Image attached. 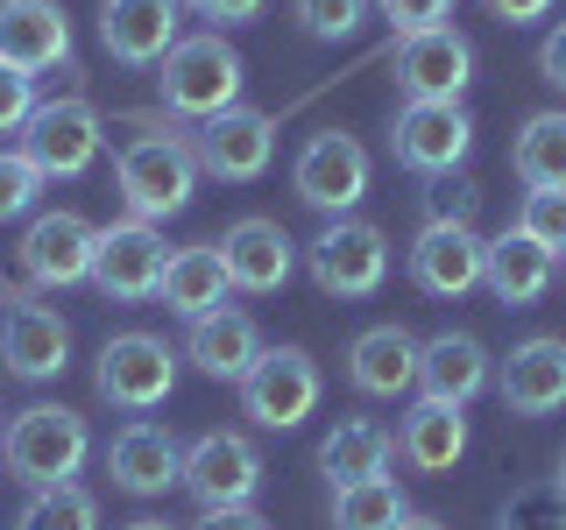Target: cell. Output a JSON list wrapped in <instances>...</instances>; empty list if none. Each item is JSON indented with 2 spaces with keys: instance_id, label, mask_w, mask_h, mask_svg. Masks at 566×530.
Masks as SVG:
<instances>
[{
  "instance_id": "6da1fadb",
  "label": "cell",
  "mask_w": 566,
  "mask_h": 530,
  "mask_svg": "<svg viewBox=\"0 0 566 530\" xmlns=\"http://www.w3.org/2000/svg\"><path fill=\"white\" fill-rule=\"evenodd\" d=\"M85 459H93V432H85V417L64 411V403H29V411H14L8 432H0V467L22 488L78 481Z\"/></svg>"
},
{
  "instance_id": "7a4b0ae2",
  "label": "cell",
  "mask_w": 566,
  "mask_h": 530,
  "mask_svg": "<svg viewBox=\"0 0 566 530\" xmlns=\"http://www.w3.org/2000/svg\"><path fill=\"white\" fill-rule=\"evenodd\" d=\"M241 85H248V64L220 29L177 35L170 57L156 64V93H164V106L185 114V120H212V114H227V106H241Z\"/></svg>"
},
{
  "instance_id": "3957f363",
  "label": "cell",
  "mask_w": 566,
  "mask_h": 530,
  "mask_svg": "<svg viewBox=\"0 0 566 530\" xmlns=\"http://www.w3.org/2000/svg\"><path fill=\"white\" fill-rule=\"evenodd\" d=\"M114 184L128 220H170V212L191 205L199 191V156H191V135H135L128 149L114 156Z\"/></svg>"
},
{
  "instance_id": "277c9868",
  "label": "cell",
  "mask_w": 566,
  "mask_h": 530,
  "mask_svg": "<svg viewBox=\"0 0 566 530\" xmlns=\"http://www.w3.org/2000/svg\"><path fill=\"white\" fill-rule=\"evenodd\" d=\"M305 262L326 297H376L389 283V234L376 220H361V212H347V220H326L312 234Z\"/></svg>"
},
{
  "instance_id": "5b68a950",
  "label": "cell",
  "mask_w": 566,
  "mask_h": 530,
  "mask_svg": "<svg viewBox=\"0 0 566 530\" xmlns=\"http://www.w3.org/2000/svg\"><path fill=\"white\" fill-rule=\"evenodd\" d=\"M318 396H326V375L305 347H262V361L241 375V411L262 424V432H297Z\"/></svg>"
},
{
  "instance_id": "8992f818",
  "label": "cell",
  "mask_w": 566,
  "mask_h": 530,
  "mask_svg": "<svg viewBox=\"0 0 566 530\" xmlns=\"http://www.w3.org/2000/svg\"><path fill=\"white\" fill-rule=\"evenodd\" d=\"M177 361H185V353H170V340H156V332H114V340L99 347L93 389H99V403L142 417V411H156V403H170Z\"/></svg>"
},
{
  "instance_id": "52a82bcc",
  "label": "cell",
  "mask_w": 566,
  "mask_h": 530,
  "mask_svg": "<svg viewBox=\"0 0 566 530\" xmlns=\"http://www.w3.org/2000/svg\"><path fill=\"white\" fill-rule=\"evenodd\" d=\"M368 177H376V163H368L361 141L347 128H318L291 163V191L312 212H326V220H347V212L368 199Z\"/></svg>"
},
{
  "instance_id": "ba28073f",
  "label": "cell",
  "mask_w": 566,
  "mask_h": 530,
  "mask_svg": "<svg viewBox=\"0 0 566 530\" xmlns=\"http://www.w3.org/2000/svg\"><path fill=\"white\" fill-rule=\"evenodd\" d=\"M99 141H106V120L93 99H43L22 128V156L43 170V184H57V177L71 184V177L99 163Z\"/></svg>"
},
{
  "instance_id": "9c48e42d",
  "label": "cell",
  "mask_w": 566,
  "mask_h": 530,
  "mask_svg": "<svg viewBox=\"0 0 566 530\" xmlns=\"http://www.w3.org/2000/svg\"><path fill=\"white\" fill-rule=\"evenodd\" d=\"M93 255H99V226L85 212H35L14 262H22V283L29 290H71V283H93Z\"/></svg>"
},
{
  "instance_id": "30bf717a",
  "label": "cell",
  "mask_w": 566,
  "mask_h": 530,
  "mask_svg": "<svg viewBox=\"0 0 566 530\" xmlns=\"http://www.w3.org/2000/svg\"><path fill=\"white\" fill-rule=\"evenodd\" d=\"M170 269V241L149 220H114L99 226V255H93V290L106 305H149L164 290Z\"/></svg>"
},
{
  "instance_id": "8fae6325",
  "label": "cell",
  "mask_w": 566,
  "mask_h": 530,
  "mask_svg": "<svg viewBox=\"0 0 566 530\" xmlns=\"http://www.w3.org/2000/svg\"><path fill=\"white\" fill-rule=\"evenodd\" d=\"M262 488V453L248 432H206L185 446V495L199 509H248Z\"/></svg>"
},
{
  "instance_id": "7c38bea8",
  "label": "cell",
  "mask_w": 566,
  "mask_h": 530,
  "mask_svg": "<svg viewBox=\"0 0 566 530\" xmlns=\"http://www.w3.org/2000/svg\"><path fill=\"white\" fill-rule=\"evenodd\" d=\"M191 156H199V170L220 177V184H255L276 156V120L262 114V106H227V114L199 120Z\"/></svg>"
},
{
  "instance_id": "4fadbf2b",
  "label": "cell",
  "mask_w": 566,
  "mask_h": 530,
  "mask_svg": "<svg viewBox=\"0 0 566 530\" xmlns=\"http://www.w3.org/2000/svg\"><path fill=\"white\" fill-rule=\"evenodd\" d=\"M0 305H8V318H0V361H8V375L14 382H57L71 368L64 311L35 305V297H14V290H0Z\"/></svg>"
},
{
  "instance_id": "5bb4252c",
  "label": "cell",
  "mask_w": 566,
  "mask_h": 530,
  "mask_svg": "<svg viewBox=\"0 0 566 530\" xmlns=\"http://www.w3.org/2000/svg\"><path fill=\"white\" fill-rule=\"evenodd\" d=\"M474 78V43L447 29H424V35H403L397 43V93L403 99H424V106H460Z\"/></svg>"
},
{
  "instance_id": "9a60e30c",
  "label": "cell",
  "mask_w": 566,
  "mask_h": 530,
  "mask_svg": "<svg viewBox=\"0 0 566 530\" xmlns=\"http://www.w3.org/2000/svg\"><path fill=\"white\" fill-rule=\"evenodd\" d=\"M389 149H397L403 170L418 177H453L474 149V120L468 106H424V99H403L397 128H389Z\"/></svg>"
},
{
  "instance_id": "2e32d148",
  "label": "cell",
  "mask_w": 566,
  "mask_h": 530,
  "mask_svg": "<svg viewBox=\"0 0 566 530\" xmlns=\"http://www.w3.org/2000/svg\"><path fill=\"white\" fill-rule=\"evenodd\" d=\"M489 241L474 234V220H424L411 241V283L424 297H468L482 283Z\"/></svg>"
},
{
  "instance_id": "e0dca14e",
  "label": "cell",
  "mask_w": 566,
  "mask_h": 530,
  "mask_svg": "<svg viewBox=\"0 0 566 530\" xmlns=\"http://www.w3.org/2000/svg\"><path fill=\"white\" fill-rule=\"evenodd\" d=\"M495 396L510 417H553L566 411V340L553 332H531L510 347V361L495 368Z\"/></svg>"
},
{
  "instance_id": "ac0fdd59",
  "label": "cell",
  "mask_w": 566,
  "mask_h": 530,
  "mask_svg": "<svg viewBox=\"0 0 566 530\" xmlns=\"http://www.w3.org/2000/svg\"><path fill=\"white\" fill-rule=\"evenodd\" d=\"M106 474H114L120 495H170L185 488V446H177V432H164V424L135 417L114 432V446H106Z\"/></svg>"
},
{
  "instance_id": "d6986e66",
  "label": "cell",
  "mask_w": 566,
  "mask_h": 530,
  "mask_svg": "<svg viewBox=\"0 0 566 530\" xmlns=\"http://www.w3.org/2000/svg\"><path fill=\"white\" fill-rule=\"evenodd\" d=\"M177 35H185V0H106L99 8V43L128 71L164 64Z\"/></svg>"
},
{
  "instance_id": "ffe728a7",
  "label": "cell",
  "mask_w": 566,
  "mask_h": 530,
  "mask_svg": "<svg viewBox=\"0 0 566 530\" xmlns=\"http://www.w3.org/2000/svg\"><path fill=\"white\" fill-rule=\"evenodd\" d=\"M220 255H227V283L248 290V297H276L283 283L297 276V241L283 234L276 220H255V212L220 234Z\"/></svg>"
},
{
  "instance_id": "44dd1931",
  "label": "cell",
  "mask_w": 566,
  "mask_h": 530,
  "mask_svg": "<svg viewBox=\"0 0 566 530\" xmlns=\"http://www.w3.org/2000/svg\"><path fill=\"white\" fill-rule=\"evenodd\" d=\"M482 389H495V361H489V347L474 340V332H432V340L418 347V396L424 403L468 411Z\"/></svg>"
},
{
  "instance_id": "7402d4cb",
  "label": "cell",
  "mask_w": 566,
  "mask_h": 530,
  "mask_svg": "<svg viewBox=\"0 0 566 530\" xmlns=\"http://www.w3.org/2000/svg\"><path fill=\"white\" fill-rule=\"evenodd\" d=\"M0 64L29 71V78L71 64V22L57 0H0Z\"/></svg>"
},
{
  "instance_id": "603a6c76",
  "label": "cell",
  "mask_w": 566,
  "mask_h": 530,
  "mask_svg": "<svg viewBox=\"0 0 566 530\" xmlns=\"http://www.w3.org/2000/svg\"><path fill=\"white\" fill-rule=\"evenodd\" d=\"M185 361L199 368V375H212V382H234L241 389V375L262 361V326L248 311L220 305V311H206V318H191V326H185Z\"/></svg>"
},
{
  "instance_id": "cb8c5ba5",
  "label": "cell",
  "mask_w": 566,
  "mask_h": 530,
  "mask_svg": "<svg viewBox=\"0 0 566 530\" xmlns=\"http://www.w3.org/2000/svg\"><path fill=\"white\" fill-rule=\"evenodd\" d=\"M418 347L403 326H368L361 340L347 347V382L361 389V396H382V403H397V396H411L418 389Z\"/></svg>"
},
{
  "instance_id": "d4e9b609",
  "label": "cell",
  "mask_w": 566,
  "mask_h": 530,
  "mask_svg": "<svg viewBox=\"0 0 566 530\" xmlns=\"http://www.w3.org/2000/svg\"><path fill=\"white\" fill-rule=\"evenodd\" d=\"M397 459L411 474H453L460 467V453H468V411H453V403H411L403 411V424H397Z\"/></svg>"
},
{
  "instance_id": "484cf974",
  "label": "cell",
  "mask_w": 566,
  "mask_h": 530,
  "mask_svg": "<svg viewBox=\"0 0 566 530\" xmlns=\"http://www.w3.org/2000/svg\"><path fill=\"white\" fill-rule=\"evenodd\" d=\"M553 276H559V262L545 255L538 241H524L517 226L489 241L482 283H489V297H495V305H503V311H531V305H538L545 290H553Z\"/></svg>"
},
{
  "instance_id": "4316f807",
  "label": "cell",
  "mask_w": 566,
  "mask_h": 530,
  "mask_svg": "<svg viewBox=\"0 0 566 530\" xmlns=\"http://www.w3.org/2000/svg\"><path fill=\"white\" fill-rule=\"evenodd\" d=\"M227 255H220V241H206V247H177L170 255V269H164V305H170V318H206V311H220L227 305Z\"/></svg>"
},
{
  "instance_id": "83f0119b",
  "label": "cell",
  "mask_w": 566,
  "mask_h": 530,
  "mask_svg": "<svg viewBox=\"0 0 566 530\" xmlns=\"http://www.w3.org/2000/svg\"><path fill=\"white\" fill-rule=\"evenodd\" d=\"M389 459H397V446H389V432L368 424V417H347V424H333V432L318 438V474H326L333 488L376 481V474H389Z\"/></svg>"
},
{
  "instance_id": "f1b7e54d",
  "label": "cell",
  "mask_w": 566,
  "mask_h": 530,
  "mask_svg": "<svg viewBox=\"0 0 566 530\" xmlns=\"http://www.w3.org/2000/svg\"><path fill=\"white\" fill-rule=\"evenodd\" d=\"M510 170L524 191H566V114H531L510 141Z\"/></svg>"
},
{
  "instance_id": "f546056e",
  "label": "cell",
  "mask_w": 566,
  "mask_h": 530,
  "mask_svg": "<svg viewBox=\"0 0 566 530\" xmlns=\"http://www.w3.org/2000/svg\"><path fill=\"white\" fill-rule=\"evenodd\" d=\"M403 517H411V502H403L397 474H376L361 488H333V530H397Z\"/></svg>"
},
{
  "instance_id": "4dcf8cb0",
  "label": "cell",
  "mask_w": 566,
  "mask_h": 530,
  "mask_svg": "<svg viewBox=\"0 0 566 530\" xmlns=\"http://www.w3.org/2000/svg\"><path fill=\"white\" fill-rule=\"evenodd\" d=\"M14 530H99V495L78 488V481H57V488H29Z\"/></svg>"
},
{
  "instance_id": "1f68e13d",
  "label": "cell",
  "mask_w": 566,
  "mask_h": 530,
  "mask_svg": "<svg viewBox=\"0 0 566 530\" xmlns=\"http://www.w3.org/2000/svg\"><path fill=\"white\" fill-rule=\"evenodd\" d=\"M376 0H291V22L312 35V43H347L354 29L368 22Z\"/></svg>"
},
{
  "instance_id": "d6a6232c",
  "label": "cell",
  "mask_w": 566,
  "mask_h": 530,
  "mask_svg": "<svg viewBox=\"0 0 566 530\" xmlns=\"http://www.w3.org/2000/svg\"><path fill=\"white\" fill-rule=\"evenodd\" d=\"M517 234L538 241L553 262H566V191H524L517 205Z\"/></svg>"
},
{
  "instance_id": "836d02e7",
  "label": "cell",
  "mask_w": 566,
  "mask_h": 530,
  "mask_svg": "<svg viewBox=\"0 0 566 530\" xmlns=\"http://www.w3.org/2000/svg\"><path fill=\"white\" fill-rule=\"evenodd\" d=\"M35 191H43V170H35L22 149H0V220L35 212Z\"/></svg>"
},
{
  "instance_id": "e575fe53",
  "label": "cell",
  "mask_w": 566,
  "mask_h": 530,
  "mask_svg": "<svg viewBox=\"0 0 566 530\" xmlns=\"http://www.w3.org/2000/svg\"><path fill=\"white\" fill-rule=\"evenodd\" d=\"M376 14H382L389 29H397V43H403V35H424V29H447L453 0H376Z\"/></svg>"
},
{
  "instance_id": "d590c367",
  "label": "cell",
  "mask_w": 566,
  "mask_h": 530,
  "mask_svg": "<svg viewBox=\"0 0 566 530\" xmlns=\"http://www.w3.org/2000/svg\"><path fill=\"white\" fill-rule=\"evenodd\" d=\"M35 106H43V99H35V78L14 71V64H0V135H22Z\"/></svg>"
},
{
  "instance_id": "8d00e7d4",
  "label": "cell",
  "mask_w": 566,
  "mask_h": 530,
  "mask_svg": "<svg viewBox=\"0 0 566 530\" xmlns=\"http://www.w3.org/2000/svg\"><path fill=\"white\" fill-rule=\"evenodd\" d=\"M424 220H474V184H460V177H432Z\"/></svg>"
},
{
  "instance_id": "74e56055",
  "label": "cell",
  "mask_w": 566,
  "mask_h": 530,
  "mask_svg": "<svg viewBox=\"0 0 566 530\" xmlns=\"http://www.w3.org/2000/svg\"><path fill=\"white\" fill-rule=\"evenodd\" d=\"M538 78L553 85V93H566V22L545 29V43H538Z\"/></svg>"
},
{
  "instance_id": "f35d334b",
  "label": "cell",
  "mask_w": 566,
  "mask_h": 530,
  "mask_svg": "<svg viewBox=\"0 0 566 530\" xmlns=\"http://www.w3.org/2000/svg\"><path fill=\"white\" fill-rule=\"evenodd\" d=\"M199 22H220V29H234V22H255L262 14V0H185Z\"/></svg>"
},
{
  "instance_id": "ab89813d",
  "label": "cell",
  "mask_w": 566,
  "mask_h": 530,
  "mask_svg": "<svg viewBox=\"0 0 566 530\" xmlns=\"http://www.w3.org/2000/svg\"><path fill=\"white\" fill-rule=\"evenodd\" d=\"M191 530H270V517H262L255 502H248V509H199Z\"/></svg>"
},
{
  "instance_id": "60d3db41",
  "label": "cell",
  "mask_w": 566,
  "mask_h": 530,
  "mask_svg": "<svg viewBox=\"0 0 566 530\" xmlns=\"http://www.w3.org/2000/svg\"><path fill=\"white\" fill-rule=\"evenodd\" d=\"M482 8L495 14V22L524 29V22H545V14H553V0H482Z\"/></svg>"
},
{
  "instance_id": "b9f144b4",
  "label": "cell",
  "mask_w": 566,
  "mask_h": 530,
  "mask_svg": "<svg viewBox=\"0 0 566 530\" xmlns=\"http://www.w3.org/2000/svg\"><path fill=\"white\" fill-rule=\"evenodd\" d=\"M397 530H447V523H439V517H418V509H411V517H403Z\"/></svg>"
},
{
  "instance_id": "7bdbcfd3",
  "label": "cell",
  "mask_w": 566,
  "mask_h": 530,
  "mask_svg": "<svg viewBox=\"0 0 566 530\" xmlns=\"http://www.w3.org/2000/svg\"><path fill=\"white\" fill-rule=\"evenodd\" d=\"M128 530H177V523H164V517H142V523H128Z\"/></svg>"
},
{
  "instance_id": "ee69618b",
  "label": "cell",
  "mask_w": 566,
  "mask_h": 530,
  "mask_svg": "<svg viewBox=\"0 0 566 530\" xmlns=\"http://www.w3.org/2000/svg\"><path fill=\"white\" fill-rule=\"evenodd\" d=\"M553 488H559V495H566V453H559V474H553Z\"/></svg>"
},
{
  "instance_id": "f6af8a7d",
  "label": "cell",
  "mask_w": 566,
  "mask_h": 530,
  "mask_svg": "<svg viewBox=\"0 0 566 530\" xmlns=\"http://www.w3.org/2000/svg\"><path fill=\"white\" fill-rule=\"evenodd\" d=\"M0 432H8V424H0Z\"/></svg>"
},
{
  "instance_id": "bcb514c9",
  "label": "cell",
  "mask_w": 566,
  "mask_h": 530,
  "mask_svg": "<svg viewBox=\"0 0 566 530\" xmlns=\"http://www.w3.org/2000/svg\"><path fill=\"white\" fill-rule=\"evenodd\" d=\"M559 269H566V262H559Z\"/></svg>"
}]
</instances>
